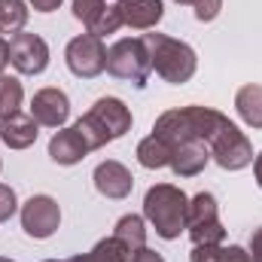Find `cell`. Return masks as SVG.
Instances as JSON below:
<instances>
[{
    "label": "cell",
    "mask_w": 262,
    "mask_h": 262,
    "mask_svg": "<svg viewBox=\"0 0 262 262\" xmlns=\"http://www.w3.org/2000/svg\"><path fill=\"white\" fill-rule=\"evenodd\" d=\"M85 152H89V146L76 128H58L55 137L49 140V159L55 165H76L85 159Z\"/></svg>",
    "instance_id": "16"
},
{
    "label": "cell",
    "mask_w": 262,
    "mask_h": 262,
    "mask_svg": "<svg viewBox=\"0 0 262 262\" xmlns=\"http://www.w3.org/2000/svg\"><path fill=\"white\" fill-rule=\"evenodd\" d=\"M73 128L79 131V137L85 140L89 152L107 146L110 140H119L122 134L131 131V110L119 98H101L95 101V107L76 119Z\"/></svg>",
    "instance_id": "3"
},
{
    "label": "cell",
    "mask_w": 262,
    "mask_h": 262,
    "mask_svg": "<svg viewBox=\"0 0 262 262\" xmlns=\"http://www.w3.org/2000/svg\"><path fill=\"white\" fill-rule=\"evenodd\" d=\"M9 64V43L0 37V73H3V67Z\"/></svg>",
    "instance_id": "32"
},
{
    "label": "cell",
    "mask_w": 262,
    "mask_h": 262,
    "mask_svg": "<svg viewBox=\"0 0 262 262\" xmlns=\"http://www.w3.org/2000/svg\"><path fill=\"white\" fill-rule=\"evenodd\" d=\"M113 238H119L131 253H134V250H140V247H146V223H143V216H137V213L122 216V220L116 223Z\"/></svg>",
    "instance_id": "20"
},
{
    "label": "cell",
    "mask_w": 262,
    "mask_h": 262,
    "mask_svg": "<svg viewBox=\"0 0 262 262\" xmlns=\"http://www.w3.org/2000/svg\"><path fill=\"white\" fill-rule=\"evenodd\" d=\"M46 262H55V259H46Z\"/></svg>",
    "instance_id": "36"
},
{
    "label": "cell",
    "mask_w": 262,
    "mask_h": 262,
    "mask_svg": "<svg viewBox=\"0 0 262 262\" xmlns=\"http://www.w3.org/2000/svg\"><path fill=\"white\" fill-rule=\"evenodd\" d=\"M0 262H12V259H6V256H0Z\"/></svg>",
    "instance_id": "35"
},
{
    "label": "cell",
    "mask_w": 262,
    "mask_h": 262,
    "mask_svg": "<svg viewBox=\"0 0 262 262\" xmlns=\"http://www.w3.org/2000/svg\"><path fill=\"white\" fill-rule=\"evenodd\" d=\"M9 64L25 76H37L49 67V46L37 34H15L9 40Z\"/></svg>",
    "instance_id": "10"
},
{
    "label": "cell",
    "mask_w": 262,
    "mask_h": 262,
    "mask_svg": "<svg viewBox=\"0 0 262 262\" xmlns=\"http://www.w3.org/2000/svg\"><path fill=\"white\" fill-rule=\"evenodd\" d=\"M15 210H18V198L12 192V186H3L0 183V223H6Z\"/></svg>",
    "instance_id": "27"
},
{
    "label": "cell",
    "mask_w": 262,
    "mask_h": 262,
    "mask_svg": "<svg viewBox=\"0 0 262 262\" xmlns=\"http://www.w3.org/2000/svg\"><path fill=\"white\" fill-rule=\"evenodd\" d=\"M223 253H226V247H220V244H195L189 262H223Z\"/></svg>",
    "instance_id": "25"
},
{
    "label": "cell",
    "mask_w": 262,
    "mask_h": 262,
    "mask_svg": "<svg viewBox=\"0 0 262 262\" xmlns=\"http://www.w3.org/2000/svg\"><path fill=\"white\" fill-rule=\"evenodd\" d=\"M186 229L195 244H223L226 241V229L220 223V207L210 192H198L195 198H189Z\"/></svg>",
    "instance_id": "6"
},
{
    "label": "cell",
    "mask_w": 262,
    "mask_h": 262,
    "mask_svg": "<svg viewBox=\"0 0 262 262\" xmlns=\"http://www.w3.org/2000/svg\"><path fill=\"white\" fill-rule=\"evenodd\" d=\"M67 70L79 79H95L107 70V46L101 43V37L92 34H79L67 43L64 49Z\"/></svg>",
    "instance_id": "7"
},
{
    "label": "cell",
    "mask_w": 262,
    "mask_h": 262,
    "mask_svg": "<svg viewBox=\"0 0 262 262\" xmlns=\"http://www.w3.org/2000/svg\"><path fill=\"white\" fill-rule=\"evenodd\" d=\"M186 210H189L186 192L171 186V183H156L143 195V220L165 241L180 238V232L186 229Z\"/></svg>",
    "instance_id": "2"
},
{
    "label": "cell",
    "mask_w": 262,
    "mask_h": 262,
    "mask_svg": "<svg viewBox=\"0 0 262 262\" xmlns=\"http://www.w3.org/2000/svg\"><path fill=\"white\" fill-rule=\"evenodd\" d=\"M92 180H95V189L104 198H125V195H131V189H134L131 171L122 162H113V159L101 162V165L95 168Z\"/></svg>",
    "instance_id": "12"
},
{
    "label": "cell",
    "mask_w": 262,
    "mask_h": 262,
    "mask_svg": "<svg viewBox=\"0 0 262 262\" xmlns=\"http://www.w3.org/2000/svg\"><path fill=\"white\" fill-rule=\"evenodd\" d=\"M226 125H229V116H223L220 110H210V107H180V110H165L156 119L152 134L162 137L171 149H177L183 143H192V140H201V143L210 146V140Z\"/></svg>",
    "instance_id": "1"
},
{
    "label": "cell",
    "mask_w": 262,
    "mask_h": 262,
    "mask_svg": "<svg viewBox=\"0 0 262 262\" xmlns=\"http://www.w3.org/2000/svg\"><path fill=\"white\" fill-rule=\"evenodd\" d=\"M235 110L250 128H262V85H241L235 95Z\"/></svg>",
    "instance_id": "17"
},
{
    "label": "cell",
    "mask_w": 262,
    "mask_h": 262,
    "mask_svg": "<svg viewBox=\"0 0 262 262\" xmlns=\"http://www.w3.org/2000/svg\"><path fill=\"white\" fill-rule=\"evenodd\" d=\"M207 162H210V146L201 143V140H192V143H183V146L174 149L168 168H171L177 177H195V174L204 171Z\"/></svg>",
    "instance_id": "15"
},
{
    "label": "cell",
    "mask_w": 262,
    "mask_h": 262,
    "mask_svg": "<svg viewBox=\"0 0 262 262\" xmlns=\"http://www.w3.org/2000/svg\"><path fill=\"white\" fill-rule=\"evenodd\" d=\"M31 116L37 119V125L61 128L70 116V98L61 89H40L31 101Z\"/></svg>",
    "instance_id": "11"
},
{
    "label": "cell",
    "mask_w": 262,
    "mask_h": 262,
    "mask_svg": "<svg viewBox=\"0 0 262 262\" xmlns=\"http://www.w3.org/2000/svg\"><path fill=\"white\" fill-rule=\"evenodd\" d=\"M128 262H165V259H162V253H156V250H149V247H140V250L131 253Z\"/></svg>",
    "instance_id": "29"
},
{
    "label": "cell",
    "mask_w": 262,
    "mask_h": 262,
    "mask_svg": "<svg viewBox=\"0 0 262 262\" xmlns=\"http://www.w3.org/2000/svg\"><path fill=\"white\" fill-rule=\"evenodd\" d=\"M107 12V0H73V18L92 28L101 15Z\"/></svg>",
    "instance_id": "23"
},
{
    "label": "cell",
    "mask_w": 262,
    "mask_h": 262,
    "mask_svg": "<svg viewBox=\"0 0 262 262\" xmlns=\"http://www.w3.org/2000/svg\"><path fill=\"white\" fill-rule=\"evenodd\" d=\"M171 156H174V149H171L162 137H156V134H149V137H143V140L137 143V162H140L143 168H149V171L168 168V165H171Z\"/></svg>",
    "instance_id": "18"
},
{
    "label": "cell",
    "mask_w": 262,
    "mask_h": 262,
    "mask_svg": "<svg viewBox=\"0 0 262 262\" xmlns=\"http://www.w3.org/2000/svg\"><path fill=\"white\" fill-rule=\"evenodd\" d=\"M37 119L28 113H12L6 119H0V140L9 149H28L37 140Z\"/></svg>",
    "instance_id": "14"
},
{
    "label": "cell",
    "mask_w": 262,
    "mask_h": 262,
    "mask_svg": "<svg viewBox=\"0 0 262 262\" xmlns=\"http://www.w3.org/2000/svg\"><path fill=\"white\" fill-rule=\"evenodd\" d=\"M192 9L198 21H213L223 9V0H192Z\"/></svg>",
    "instance_id": "26"
},
{
    "label": "cell",
    "mask_w": 262,
    "mask_h": 262,
    "mask_svg": "<svg viewBox=\"0 0 262 262\" xmlns=\"http://www.w3.org/2000/svg\"><path fill=\"white\" fill-rule=\"evenodd\" d=\"M61 226V207L52 195H31L21 204V229L25 235L46 241L58 232Z\"/></svg>",
    "instance_id": "9"
},
{
    "label": "cell",
    "mask_w": 262,
    "mask_h": 262,
    "mask_svg": "<svg viewBox=\"0 0 262 262\" xmlns=\"http://www.w3.org/2000/svg\"><path fill=\"white\" fill-rule=\"evenodd\" d=\"M247 253L253 256V262H262V226L250 235V247H247Z\"/></svg>",
    "instance_id": "30"
},
{
    "label": "cell",
    "mask_w": 262,
    "mask_h": 262,
    "mask_svg": "<svg viewBox=\"0 0 262 262\" xmlns=\"http://www.w3.org/2000/svg\"><path fill=\"white\" fill-rule=\"evenodd\" d=\"M107 73H113L116 79H125L131 85L143 89L152 64H149V52H146V43L143 40H119L107 49Z\"/></svg>",
    "instance_id": "5"
},
{
    "label": "cell",
    "mask_w": 262,
    "mask_h": 262,
    "mask_svg": "<svg viewBox=\"0 0 262 262\" xmlns=\"http://www.w3.org/2000/svg\"><path fill=\"white\" fill-rule=\"evenodd\" d=\"M223 262H253V256H250L244 247H226V253H223Z\"/></svg>",
    "instance_id": "28"
},
{
    "label": "cell",
    "mask_w": 262,
    "mask_h": 262,
    "mask_svg": "<svg viewBox=\"0 0 262 262\" xmlns=\"http://www.w3.org/2000/svg\"><path fill=\"white\" fill-rule=\"evenodd\" d=\"M116 12H119L122 25H128L134 31H149L162 21L165 6H162V0H119Z\"/></svg>",
    "instance_id": "13"
},
{
    "label": "cell",
    "mask_w": 262,
    "mask_h": 262,
    "mask_svg": "<svg viewBox=\"0 0 262 262\" xmlns=\"http://www.w3.org/2000/svg\"><path fill=\"white\" fill-rule=\"evenodd\" d=\"M28 21V6L25 0H0V34H21Z\"/></svg>",
    "instance_id": "21"
},
{
    "label": "cell",
    "mask_w": 262,
    "mask_h": 262,
    "mask_svg": "<svg viewBox=\"0 0 262 262\" xmlns=\"http://www.w3.org/2000/svg\"><path fill=\"white\" fill-rule=\"evenodd\" d=\"M174 3H180V6H186V3H192V0H174Z\"/></svg>",
    "instance_id": "34"
},
{
    "label": "cell",
    "mask_w": 262,
    "mask_h": 262,
    "mask_svg": "<svg viewBox=\"0 0 262 262\" xmlns=\"http://www.w3.org/2000/svg\"><path fill=\"white\" fill-rule=\"evenodd\" d=\"M31 6H34L37 12H55V9L61 6V0H31Z\"/></svg>",
    "instance_id": "31"
},
{
    "label": "cell",
    "mask_w": 262,
    "mask_h": 262,
    "mask_svg": "<svg viewBox=\"0 0 262 262\" xmlns=\"http://www.w3.org/2000/svg\"><path fill=\"white\" fill-rule=\"evenodd\" d=\"M253 174H256V183H259V189H262V152L253 159Z\"/></svg>",
    "instance_id": "33"
},
{
    "label": "cell",
    "mask_w": 262,
    "mask_h": 262,
    "mask_svg": "<svg viewBox=\"0 0 262 262\" xmlns=\"http://www.w3.org/2000/svg\"><path fill=\"white\" fill-rule=\"evenodd\" d=\"M21 98H25V89H21V82H18L15 76H6V73H0V119H6V116L18 113V107H21Z\"/></svg>",
    "instance_id": "22"
},
{
    "label": "cell",
    "mask_w": 262,
    "mask_h": 262,
    "mask_svg": "<svg viewBox=\"0 0 262 262\" xmlns=\"http://www.w3.org/2000/svg\"><path fill=\"white\" fill-rule=\"evenodd\" d=\"M119 28H122V18H119L116 6H107V12H104V15H101V18H98V21H95V25L89 28V34H92V37H101V40H104L107 34H116Z\"/></svg>",
    "instance_id": "24"
},
{
    "label": "cell",
    "mask_w": 262,
    "mask_h": 262,
    "mask_svg": "<svg viewBox=\"0 0 262 262\" xmlns=\"http://www.w3.org/2000/svg\"><path fill=\"white\" fill-rule=\"evenodd\" d=\"M131 250L119 241V238H104L92 247V253H82V256H73L67 262H128Z\"/></svg>",
    "instance_id": "19"
},
{
    "label": "cell",
    "mask_w": 262,
    "mask_h": 262,
    "mask_svg": "<svg viewBox=\"0 0 262 262\" xmlns=\"http://www.w3.org/2000/svg\"><path fill=\"white\" fill-rule=\"evenodd\" d=\"M146 43V52H149V64L152 70L171 82V85H183L195 76V67H198V58H195V49L183 40H174L168 34H143L140 37Z\"/></svg>",
    "instance_id": "4"
},
{
    "label": "cell",
    "mask_w": 262,
    "mask_h": 262,
    "mask_svg": "<svg viewBox=\"0 0 262 262\" xmlns=\"http://www.w3.org/2000/svg\"><path fill=\"white\" fill-rule=\"evenodd\" d=\"M210 159L223 171H241V168H247L253 162V146H250L244 131H238L235 122H229L210 140Z\"/></svg>",
    "instance_id": "8"
}]
</instances>
